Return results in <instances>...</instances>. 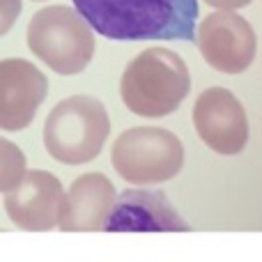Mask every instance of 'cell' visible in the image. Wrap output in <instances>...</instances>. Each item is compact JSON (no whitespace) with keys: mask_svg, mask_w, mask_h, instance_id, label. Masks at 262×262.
<instances>
[{"mask_svg":"<svg viewBox=\"0 0 262 262\" xmlns=\"http://www.w3.org/2000/svg\"><path fill=\"white\" fill-rule=\"evenodd\" d=\"M64 189L46 170H26L23 180L5 193V212L21 230L46 232L58 226Z\"/></svg>","mask_w":262,"mask_h":262,"instance_id":"obj_8","label":"cell"},{"mask_svg":"<svg viewBox=\"0 0 262 262\" xmlns=\"http://www.w3.org/2000/svg\"><path fill=\"white\" fill-rule=\"evenodd\" d=\"M205 3L209 5V7H216V9H232V12H237V9H244L249 7L253 0H205Z\"/></svg>","mask_w":262,"mask_h":262,"instance_id":"obj_14","label":"cell"},{"mask_svg":"<svg viewBox=\"0 0 262 262\" xmlns=\"http://www.w3.org/2000/svg\"><path fill=\"white\" fill-rule=\"evenodd\" d=\"M193 127L212 152L232 157L249 143V120L242 101L226 88H207L193 104Z\"/></svg>","mask_w":262,"mask_h":262,"instance_id":"obj_7","label":"cell"},{"mask_svg":"<svg viewBox=\"0 0 262 262\" xmlns=\"http://www.w3.org/2000/svg\"><path fill=\"white\" fill-rule=\"evenodd\" d=\"M111 163L129 184H161L184 168V145L168 129L134 127L113 143Z\"/></svg>","mask_w":262,"mask_h":262,"instance_id":"obj_5","label":"cell"},{"mask_svg":"<svg viewBox=\"0 0 262 262\" xmlns=\"http://www.w3.org/2000/svg\"><path fill=\"white\" fill-rule=\"evenodd\" d=\"M92 30L115 41L195 39L198 0H72Z\"/></svg>","mask_w":262,"mask_h":262,"instance_id":"obj_1","label":"cell"},{"mask_svg":"<svg viewBox=\"0 0 262 262\" xmlns=\"http://www.w3.org/2000/svg\"><path fill=\"white\" fill-rule=\"evenodd\" d=\"M200 55L221 74H242L251 67L258 51L255 30L232 9H219L203 18L195 32Z\"/></svg>","mask_w":262,"mask_h":262,"instance_id":"obj_6","label":"cell"},{"mask_svg":"<svg viewBox=\"0 0 262 262\" xmlns=\"http://www.w3.org/2000/svg\"><path fill=\"white\" fill-rule=\"evenodd\" d=\"M111 120L97 97L76 95L62 99L44 122L46 152L60 163H90L104 149Z\"/></svg>","mask_w":262,"mask_h":262,"instance_id":"obj_4","label":"cell"},{"mask_svg":"<svg viewBox=\"0 0 262 262\" xmlns=\"http://www.w3.org/2000/svg\"><path fill=\"white\" fill-rule=\"evenodd\" d=\"M46 92L49 81L32 62L23 58L0 60V129L21 131L30 127Z\"/></svg>","mask_w":262,"mask_h":262,"instance_id":"obj_9","label":"cell"},{"mask_svg":"<svg viewBox=\"0 0 262 262\" xmlns=\"http://www.w3.org/2000/svg\"><path fill=\"white\" fill-rule=\"evenodd\" d=\"M191 90V74L182 55L154 46L127 64L120 81L124 106L140 118H166L175 113Z\"/></svg>","mask_w":262,"mask_h":262,"instance_id":"obj_2","label":"cell"},{"mask_svg":"<svg viewBox=\"0 0 262 262\" xmlns=\"http://www.w3.org/2000/svg\"><path fill=\"white\" fill-rule=\"evenodd\" d=\"M23 3L21 0H0V37L7 35L16 18L21 16Z\"/></svg>","mask_w":262,"mask_h":262,"instance_id":"obj_13","label":"cell"},{"mask_svg":"<svg viewBox=\"0 0 262 262\" xmlns=\"http://www.w3.org/2000/svg\"><path fill=\"white\" fill-rule=\"evenodd\" d=\"M28 49L55 74L74 76L95 58L92 26L67 5L44 7L28 23Z\"/></svg>","mask_w":262,"mask_h":262,"instance_id":"obj_3","label":"cell"},{"mask_svg":"<svg viewBox=\"0 0 262 262\" xmlns=\"http://www.w3.org/2000/svg\"><path fill=\"white\" fill-rule=\"evenodd\" d=\"M106 232H184L189 226L163 193L124 191L104 223Z\"/></svg>","mask_w":262,"mask_h":262,"instance_id":"obj_10","label":"cell"},{"mask_svg":"<svg viewBox=\"0 0 262 262\" xmlns=\"http://www.w3.org/2000/svg\"><path fill=\"white\" fill-rule=\"evenodd\" d=\"M26 175V154L16 143L0 138V193L12 191Z\"/></svg>","mask_w":262,"mask_h":262,"instance_id":"obj_12","label":"cell"},{"mask_svg":"<svg viewBox=\"0 0 262 262\" xmlns=\"http://www.w3.org/2000/svg\"><path fill=\"white\" fill-rule=\"evenodd\" d=\"M115 203V186L101 172H85L72 182L60 207L58 228L64 232L104 230Z\"/></svg>","mask_w":262,"mask_h":262,"instance_id":"obj_11","label":"cell"}]
</instances>
